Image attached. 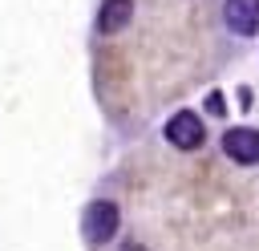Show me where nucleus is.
<instances>
[{"instance_id":"nucleus-2","label":"nucleus","mask_w":259,"mask_h":251,"mask_svg":"<svg viewBox=\"0 0 259 251\" xmlns=\"http://www.w3.org/2000/svg\"><path fill=\"white\" fill-rule=\"evenodd\" d=\"M166 138H170V146H178V150H198L202 138H206V130H202V121H198L190 109H178V113L166 121Z\"/></svg>"},{"instance_id":"nucleus-1","label":"nucleus","mask_w":259,"mask_h":251,"mask_svg":"<svg viewBox=\"0 0 259 251\" xmlns=\"http://www.w3.org/2000/svg\"><path fill=\"white\" fill-rule=\"evenodd\" d=\"M81 231H85L89 243H109L113 231H117V206L105 202V198L89 202V206H85V219H81Z\"/></svg>"},{"instance_id":"nucleus-3","label":"nucleus","mask_w":259,"mask_h":251,"mask_svg":"<svg viewBox=\"0 0 259 251\" xmlns=\"http://www.w3.org/2000/svg\"><path fill=\"white\" fill-rule=\"evenodd\" d=\"M223 150H227V158H235L243 166H255L259 162V130H247V126L227 130L223 134Z\"/></svg>"},{"instance_id":"nucleus-6","label":"nucleus","mask_w":259,"mask_h":251,"mask_svg":"<svg viewBox=\"0 0 259 251\" xmlns=\"http://www.w3.org/2000/svg\"><path fill=\"white\" fill-rule=\"evenodd\" d=\"M206 109H210V113H223V97L210 93V97H206Z\"/></svg>"},{"instance_id":"nucleus-5","label":"nucleus","mask_w":259,"mask_h":251,"mask_svg":"<svg viewBox=\"0 0 259 251\" xmlns=\"http://www.w3.org/2000/svg\"><path fill=\"white\" fill-rule=\"evenodd\" d=\"M130 16H134V0H105L101 16H97V28L101 32H117V28L130 24Z\"/></svg>"},{"instance_id":"nucleus-4","label":"nucleus","mask_w":259,"mask_h":251,"mask_svg":"<svg viewBox=\"0 0 259 251\" xmlns=\"http://www.w3.org/2000/svg\"><path fill=\"white\" fill-rule=\"evenodd\" d=\"M227 24H231V32H239V36H251L255 28H259V0H227Z\"/></svg>"},{"instance_id":"nucleus-7","label":"nucleus","mask_w":259,"mask_h":251,"mask_svg":"<svg viewBox=\"0 0 259 251\" xmlns=\"http://www.w3.org/2000/svg\"><path fill=\"white\" fill-rule=\"evenodd\" d=\"M125 251H138V247H125Z\"/></svg>"}]
</instances>
